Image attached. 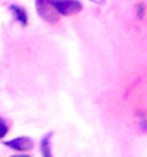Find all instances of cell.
Wrapping results in <instances>:
<instances>
[{
  "instance_id": "6da1fadb",
  "label": "cell",
  "mask_w": 147,
  "mask_h": 157,
  "mask_svg": "<svg viewBox=\"0 0 147 157\" xmlns=\"http://www.w3.org/2000/svg\"><path fill=\"white\" fill-rule=\"evenodd\" d=\"M36 9L37 14L47 23H56L60 17L57 10L54 9L52 0H36Z\"/></svg>"
},
{
  "instance_id": "7a4b0ae2",
  "label": "cell",
  "mask_w": 147,
  "mask_h": 157,
  "mask_svg": "<svg viewBox=\"0 0 147 157\" xmlns=\"http://www.w3.org/2000/svg\"><path fill=\"white\" fill-rule=\"evenodd\" d=\"M52 3L60 16H72L80 13L83 9L80 0H52Z\"/></svg>"
},
{
  "instance_id": "3957f363",
  "label": "cell",
  "mask_w": 147,
  "mask_h": 157,
  "mask_svg": "<svg viewBox=\"0 0 147 157\" xmlns=\"http://www.w3.org/2000/svg\"><path fill=\"white\" fill-rule=\"evenodd\" d=\"M4 146L16 151H29L33 149V140L29 137H16V139L4 141Z\"/></svg>"
},
{
  "instance_id": "277c9868",
  "label": "cell",
  "mask_w": 147,
  "mask_h": 157,
  "mask_svg": "<svg viewBox=\"0 0 147 157\" xmlns=\"http://www.w3.org/2000/svg\"><path fill=\"white\" fill-rule=\"evenodd\" d=\"M9 9H10V12L14 14V19H16L21 26H27V23H29V16H27V12H26L25 7L17 6V4H10Z\"/></svg>"
},
{
  "instance_id": "5b68a950",
  "label": "cell",
  "mask_w": 147,
  "mask_h": 157,
  "mask_svg": "<svg viewBox=\"0 0 147 157\" xmlns=\"http://www.w3.org/2000/svg\"><path fill=\"white\" fill-rule=\"evenodd\" d=\"M53 136V133L49 132L46 133L44 137L40 140V150H41V154L44 157H50L52 156V150H50V139Z\"/></svg>"
},
{
  "instance_id": "8992f818",
  "label": "cell",
  "mask_w": 147,
  "mask_h": 157,
  "mask_svg": "<svg viewBox=\"0 0 147 157\" xmlns=\"http://www.w3.org/2000/svg\"><path fill=\"white\" fill-rule=\"evenodd\" d=\"M7 133H9V124H7V121H6L3 117H0V140H2V139H3Z\"/></svg>"
},
{
  "instance_id": "52a82bcc",
  "label": "cell",
  "mask_w": 147,
  "mask_h": 157,
  "mask_svg": "<svg viewBox=\"0 0 147 157\" xmlns=\"http://www.w3.org/2000/svg\"><path fill=\"white\" fill-rule=\"evenodd\" d=\"M144 12H146V4L141 3V2L136 4V13H137V17H139V19H141V17H143Z\"/></svg>"
},
{
  "instance_id": "ba28073f",
  "label": "cell",
  "mask_w": 147,
  "mask_h": 157,
  "mask_svg": "<svg viewBox=\"0 0 147 157\" xmlns=\"http://www.w3.org/2000/svg\"><path fill=\"white\" fill-rule=\"evenodd\" d=\"M139 116H140V126H141V130L147 132V117H146V114H144L143 112H140Z\"/></svg>"
},
{
  "instance_id": "9c48e42d",
  "label": "cell",
  "mask_w": 147,
  "mask_h": 157,
  "mask_svg": "<svg viewBox=\"0 0 147 157\" xmlns=\"http://www.w3.org/2000/svg\"><path fill=\"white\" fill-rule=\"evenodd\" d=\"M91 3H96V4H104V2L106 0H90Z\"/></svg>"
}]
</instances>
